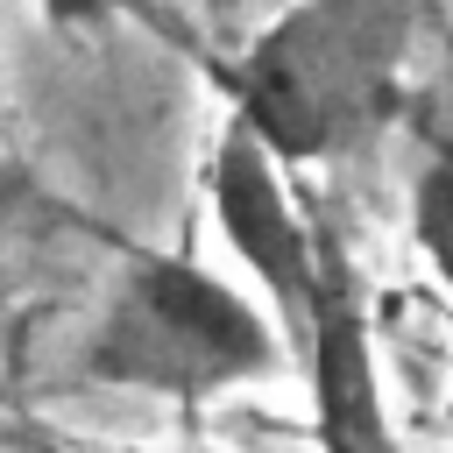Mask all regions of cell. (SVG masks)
I'll return each instance as SVG.
<instances>
[{"label": "cell", "instance_id": "6da1fadb", "mask_svg": "<svg viewBox=\"0 0 453 453\" xmlns=\"http://www.w3.org/2000/svg\"><path fill=\"white\" fill-rule=\"evenodd\" d=\"M283 368L269 311L184 255H134L85 340V375L149 396H219Z\"/></svg>", "mask_w": 453, "mask_h": 453}, {"label": "cell", "instance_id": "7a4b0ae2", "mask_svg": "<svg viewBox=\"0 0 453 453\" xmlns=\"http://www.w3.org/2000/svg\"><path fill=\"white\" fill-rule=\"evenodd\" d=\"M403 99V78H382L319 7L290 0L255 28L226 71V120L269 163H326L361 149Z\"/></svg>", "mask_w": 453, "mask_h": 453}, {"label": "cell", "instance_id": "3957f363", "mask_svg": "<svg viewBox=\"0 0 453 453\" xmlns=\"http://www.w3.org/2000/svg\"><path fill=\"white\" fill-rule=\"evenodd\" d=\"M212 226L226 234L234 262L262 283L269 297V326L276 340L304 347V319H311V276H319V234L304 226V212L290 205L276 163L226 120L219 127V149H212Z\"/></svg>", "mask_w": 453, "mask_h": 453}, {"label": "cell", "instance_id": "277c9868", "mask_svg": "<svg viewBox=\"0 0 453 453\" xmlns=\"http://www.w3.org/2000/svg\"><path fill=\"white\" fill-rule=\"evenodd\" d=\"M297 354H304V375H311L319 453H389V418H382V382H375L361 283H354L347 241H333V234H319L311 319H304V347Z\"/></svg>", "mask_w": 453, "mask_h": 453}, {"label": "cell", "instance_id": "5b68a950", "mask_svg": "<svg viewBox=\"0 0 453 453\" xmlns=\"http://www.w3.org/2000/svg\"><path fill=\"white\" fill-rule=\"evenodd\" d=\"M304 7H319L382 78H403V57L418 35V0H304Z\"/></svg>", "mask_w": 453, "mask_h": 453}, {"label": "cell", "instance_id": "8992f818", "mask_svg": "<svg viewBox=\"0 0 453 453\" xmlns=\"http://www.w3.org/2000/svg\"><path fill=\"white\" fill-rule=\"evenodd\" d=\"M411 241L439 290L453 297V142H432V156L411 177Z\"/></svg>", "mask_w": 453, "mask_h": 453}, {"label": "cell", "instance_id": "52a82bcc", "mask_svg": "<svg viewBox=\"0 0 453 453\" xmlns=\"http://www.w3.org/2000/svg\"><path fill=\"white\" fill-rule=\"evenodd\" d=\"M120 7H134V0H42V14H50L57 28H85V21H106V14H120Z\"/></svg>", "mask_w": 453, "mask_h": 453}, {"label": "cell", "instance_id": "ba28073f", "mask_svg": "<svg viewBox=\"0 0 453 453\" xmlns=\"http://www.w3.org/2000/svg\"><path fill=\"white\" fill-rule=\"evenodd\" d=\"M0 453H78V446H64V439H50V432H21V425H14V432L0 439Z\"/></svg>", "mask_w": 453, "mask_h": 453}, {"label": "cell", "instance_id": "9c48e42d", "mask_svg": "<svg viewBox=\"0 0 453 453\" xmlns=\"http://www.w3.org/2000/svg\"><path fill=\"white\" fill-rule=\"evenodd\" d=\"M134 453H212V446H134Z\"/></svg>", "mask_w": 453, "mask_h": 453}]
</instances>
